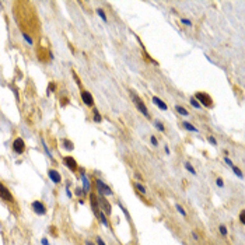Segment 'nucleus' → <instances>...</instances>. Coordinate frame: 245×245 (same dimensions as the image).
I'll list each match as a JSON object with an SVG mask.
<instances>
[{"label":"nucleus","mask_w":245,"mask_h":245,"mask_svg":"<svg viewBox=\"0 0 245 245\" xmlns=\"http://www.w3.org/2000/svg\"><path fill=\"white\" fill-rule=\"evenodd\" d=\"M164 150H165V153L169 155V149H168V146H165V147H164Z\"/></svg>","instance_id":"nucleus-38"},{"label":"nucleus","mask_w":245,"mask_h":245,"mask_svg":"<svg viewBox=\"0 0 245 245\" xmlns=\"http://www.w3.org/2000/svg\"><path fill=\"white\" fill-rule=\"evenodd\" d=\"M185 168L188 169V171L191 172V174L196 175V171H195V168H193V167H192V165H191V164H189V163H186V164H185Z\"/></svg>","instance_id":"nucleus-22"},{"label":"nucleus","mask_w":245,"mask_h":245,"mask_svg":"<svg viewBox=\"0 0 245 245\" xmlns=\"http://www.w3.org/2000/svg\"><path fill=\"white\" fill-rule=\"evenodd\" d=\"M219 230H220V233H221V235H224V237L227 235V228H225L224 225H220Z\"/></svg>","instance_id":"nucleus-27"},{"label":"nucleus","mask_w":245,"mask_h":245,"mask_svg":"<svg viewBox=\"0 0 245 245\" xmlns=\"http://www.w3.org/2000/svg\"><path fill=\"white\" fill-rule=\"evenodd\" d=\"M81 99H83V102H84L87 107H93V105H94V98H93V95H91L88 91H81Z\"/></svg>","instance_id":"nucleus-7"},{"label":"nucleus","mask_w":245,"mask_h":245,"mask_svg":"<svg viewBox=\"0 0 245 245\" xmlns=\"http://www.w3.org/2000/svg\"><path fill=\"white\" fill-rule=\"evenodd\" d=\"M175 111H177L178 113H181V115H183V116H189V112H188V111H186L183 107H179V105H177V107H175Z\"/></svg>","instance_id":"nucleus-16"},{"label":"nucleus","mask_w":245,"mask_h":245,"mask_svg":"<svg viewBox=\"0 0 245 245\" xmlns=\"http://www.w3.org/2000/svg\"><path fill=\"white\" fill-rule=\"evenodd\" d=\"M153 102H154V104L157 105V107L160 108L161 111H167V108H168L165 102H164L161 98H158V97H153Z\"/></svg>","instance_id":"nucleus-13"},{"label":"nucleus","mask_w":245,"mask_h":245,"mask_svg":"<svg viewBox=\"0 0 245 245\" xmlns=\"http://www.w3.org/2000/svg\"><path fill=\"white\" fill-rule=\"evenodd\" d=\"M216 183H217V186H219V188H223V185H224V183H223V181H221V178H217Z\"/></svg>","instance_id":"nucleus-32"},{"label":"nucleus","mask_w":245,"mask_h":245,"mask_svg":"<svg viewBox=\"0 0 245 245\" xmlns=\"http://www.w3.org/2000/svg\"><path fill=\"white\" fill-rule=\"evenodd\" d=\"M207 140L210 141V144H213V146H217V140L213 137V136H209V137H207Z\"/></svg>","instance_id":"nucleus-29"},{"label":"nucleus","mask_w":245,"mask_h":245,"mask_svg":"<svg viewBox=\"0 0 245 245\" xmlns=\"http://www.w3.org/2000/svg\"><path fill=\"white\" fill-rule=\"evenodd\" d=\"M182 126L185 127L186 130H189V132H195V133H197V127H195L192 123H189V122H186V121H183L182 122Z\"/></svg>","instance_id":"nucleus-14"},{"label":"nucleus","mask_w":245,"mask_h":245,"mask_svg":"<svg viewBox=\"0 0 245 245\" xmlns=\"http://www.w3.org/2000/svg\"><path fill=\"white\" fill-rule=\"evenodd\" d=\"M97 245H105V242L98 237V238H97Z\"/></svg>","instance_id":"nucleus-33"},{"label":"nucleus","mask_w":245,"mask_h":245,"mask_svg":"<svg viewBox=\"0 0 245 245\" xmlns=\"http://www.w3.org/2000/svg\"><path fill=\"white\" fill-rule=\"evenodd\" d=\"M63 144H65V149H66V150H69V151H72V150L74 149L73 143H72L70 140H65V141H63Z\"/></svg>","instance_id":"nucleus-18"},{"label":"nucleus","mask_w":245,"mask_h":245,"mask_svg":"<svg viewBox=\"0 0 245 245\" xmlns=\"http://www.w3.org/2000/svg\"><path fill=\"white\" fill-rule=\"evenodd\" d=\"M94 211V214H95L97 216V219L99 220V221L102 223V224L105 225V227H108V225H109V223H108V220H107V216H105L104 214V211H101V209H95V210H93Z\"/></svg>","instance_id":"nucleus-10"},{"label":"nucleus","mask_w":245,"mask_h":245,"mask_svg":"<svg viewBox=\"0 0 245 245\" xmlns=\"http://www.w3.org/2000/svg\"><path fill=\"white\" fill-rule=\"evenodd\" d=\"M135 188L137 189V191L140 192V193H146V188H144V186L141 185V183H139V182H135Z\"/></svg>","instance_id":"nucleus-19"},{"label":"nucleus","mask_w":245,"mask_h":245,"mask_svg":"<svg viewBox=\"0 0 245 245\" xmlns=\"http://www.w3.org/2000/svg\"><path fill=\"white\" fill-rule=\"evenodd\" d=\"M0 197H2L3 200H6V202H13L12 192H10L9 189H7L2 182H0Z\"/></svg>","instance_id":"nucleus-6"},{"label":"nucleus","mask_w":245,"mask_h":245,"mask_svg":"<svg viewBox=\"0 0 245 245\" xmlns=\"http://www.w3.org/2000/svg\"><path fill=\"white\" fill-rule=\"evenodd\" d=\"M224 161H225V163H227V164H228V165H230V167L233 165V161H231V160H230V158H228V157H225V158H224Z\"/></svg>","instance_id":"nucleus-34"},{"label":"nucleus","mask_w":245,"mask_h":245,"mask_svg":"<svg viewBox=\"0 0 245 245\" xmlns=\"http://www.w3.org/2000/svg\"><path fill=\"white\" fill-rule=\"evenodd\" d=\"M193 98L199 102L200 107H206V108H211V107H213V99H211V97L207 93H202V91H199V93L195 94Z\"/></svg>","instance_id":"nucleus-2"},{"label":"nucleus","mask_w":245,"mask_h":245,"mask_svg":"<svg viewBox=\"0 0 245 245\" xmlns=\"http://www.w3.org/2000/svg\"><path fill=\"white\" fill-rule=\"evenodd\" d=\"M150 140H151V144H153V146H157V144H158V141H157V139H155V136H151V137H150Z\"/></svg>","instance_id":"nucleus-31"},{"label":"nucleus","mask_w":245,"mask_h":245,"mask_svg":"<svg viewBox=\"0 0 245 245\" xmlns=\"http://www.w3.org/2000/svg\"><path fill=\"white\" fill-rule=\"evenodd\" d=\"M86 245H95V244H93L91 241H87V242H86Z\"/></svg>","instance_id":"nucleus-39"},{"label":"nucleus","mask_w":245,"mask_h":245,"mask_svg":"<svg viewBox=\"0 0 245 245\" xmlns=\"http://www.w3.org/2000/svg\"><path fill=\"white\" fill-rule=\"evenodd\" d=\"M97 14L102 18V21H107V16H105V12L102 9H97Z\"/></svg>","instance_id":"nucleus-20"},{"label":"nucleus","mask_w":245,"mask_h":245,"mask_svg":"<svg viewBox=\"0 0 245 245\" xmlns=\"http://www.w3.org/2000/svg\"><path fill=\"white\" fill-rule=\"evenodd\" d=\"M95 185H97V189H98L99 195H102V196H111V195L113 193L112 189H111L107 183L102 182L99 178H97V179H95Z\"/></svg>","instance_id":"nucleus-3"},{"label":"nucleus","mask_w":245,"mask_h":245,"mask_svg":"<svg viewBox=\"0 0 245 245\" xmlns=\"http://www.w3.org/2000/svg\"><path fill=\"white\" fill-rule=\"evenodd\" d=\"M177 210H178V211H179V213H181V214H182V216H183V217H185V216H186V211H185V210H183V207H182V206H179V205H177Z\"/></svg>","instance_id":"nucleus-26"},{"label":"nucleus","mask_w":245,"mask_h":245,"mask_svg":"<svg viewBox=\"0 0 245 245\" xmlns=\"http://www.w3.org/2000/svg\"><path fill=\"white\" fill-rule=\"evenodd\" d=\"M97 199H98V206H99V209H101V211H104V214L109 216V214L112 213L109 202H108V200L105 199V196H102V195H99V197H97Z\"/></svg>","instance_id":"nucleus-4"},{"label":"nucleus","mask_w":245,"mask_h":245,"mask_svg":"<svg viewBox=\"0 0 245 245\" xmlns=\"http://www.w3.org/2000/svg\"><path fill=\"white\" fill-rule=\"evenodd\" d=\"M80 172H81V179H83V183H84V188H83V191H84L86 193H88V192H90V188H91L90 181H88V178L86 177L84 169H80Z\"/></svg>","instance_id":"nucleus-11"},{"label":"nucleus","mask_w":245,"mask_h":245,"mask_svg":"<svg viewBox=\"0 0 245 245\" xmlns=\"http://www.w3.org/2000/svg\"><path fill=\"white\" fill-rule=\"evenodd\" d=\"M189 101H191V104H192V105H193V107H195V108H200V104H199V102H197V101H196V99H195V98H193V97H192V98H191V99H189Z\"/></svg>","instance_id":"nucleus-24"},{"label":"nucleus","mask_w":245,"mask_h":245,"mask_svg":"<svg viewBox=\"0 0 245 245\" xmlns=\"http://www.w3.org/2000/svg\"><path fill=\"white\" fill-rule=\"evenodd\" d=\"M231 169H233V171L235 172V174H237V177H238V178H242V177H244V175H242V171L238 168V167H235V165H234V164H233V165H231Z\"/></svg>","instance_id":"nucleus-17"},{"label":"nucleus","mask_w":245,"mask_h":245,"mask_svg":"<svg viewBox=\"0 0 245 245\" xmlns=\"http://www.w3.org/2000/svg\"><path fill=\"white\" fill-rule=\"evenodd\" d=\"M76 195H79V196H81V195H83V191H81V189H80V188H77V189H76Z\"/></svg>","instance_id":"nucleus-35"},{"label":"nucleus","mask_w":245,"mask_h":245,"mask_svg":"<svg viewBox=\"0 0 245 245\" xmlns=\"http://www.w3.org/2000/svg\"><path fill=\"white\" fill-rule=\"evenodd\" d=\"M42 245H49V244H48V239H46V238L42 239Z\"/></svg>","instance_id":"nucleus-37"},{"label":"nucleus","mask_w":245,"mask_h":245,"mask_svg":"<svg viewBox=\"0 0 245 245\" xmlns=\"http://www.w3.org/2000/svg\"><path fill=\"white\" fill-rule=\"evenodd\" d=\"M93 113H94V122H97V123H101V122H102V116L99 115V112H98V109H97V108H94Z\"/></svg>","instance_id":"nucleus-15"},{"label":"nucleus","mask_w":245,"mask_h":245,"mask_svg":"<svg viewBox=\"0 0 245 245\" xmlns=\"http://www.w3.org/2000/svg\"><path fill=\"white\" fill-rule=\"evenodd\" d=\"M65 164L69 167V169L70 171H77V168H79V165H77L76 160H74L73 157H70V155H67V157H65Z\"/></svg>","instance_id":"nucleus-9"},{"label":"nucleus","mask_w":245,"mask_h":245,"mask_svg":"<svg viewBox=\"0 0 245 245\" xmlns=\"http://www.w3.org/2000/svg\"><path fill=\"white\" fill-rule=\"evenodd\" d=\"M32 209H34V211L37 214H39V216H44V214L46 213L45 206H44L41 202H38V200H35V202L32 203Z\"/></svg>","instance_id":"nucleus-8"},{"label":"nucleus","mask_w":245,"mask_h":245,"mask_svg":"<svg viewBox=\"0 0 245 245\" xmlns=\"http://www.w3.org/2000/svg\"><path fill=\"white\" fill-rule=\"evenodd\" d=\"M53 87H55V84H53V83H51V84H49V91H53L55 90Z\"/></svg>","instance_id":"nucleus-36"},{"label":"nucleus","mask_w":245,"mask_h":245,"mask_svg":"<svg viewBox=\"0 0 245 245\" xmlns=\"http://www.w3.org/2000/svg\"><path fill=\"white\" fill-rule=\"evenodd\" d=\"M154 126L157 127V129L160 130V132H164V130H165V127H164V125L161 123L160 121H155V122H154Z\"/></svg>","instance_id":"nucleus-21"},{"label":"nucleus","mask_w":245,"mask_h":245,"mask_svg":"<svg viewBox=\"0 0 245 245\" xmlns=\"http://www.w3.org/2000/svg\"><path fill=\"white\" fill-rule=\"evenodd\" d=\"M239 221H241V224H245V210L239 213Z\"/></svg>","instance_id":"nucleus-25"},{"label":"nucleus","mask_w":245,"mask_h":245,"mask_svg":"<svg viewBox=\"0 0 245 245\" xmlns=\"http://www.w3.org/2000/svg\"><path fill=\"white\" fill-rule=\"evenodd\" d=\"M13 150H14L17 154H23V153L25 151V141L21 137H17L13 141Z\"/></svg>","instance_id":"nucleus-5"},{"label":"nucleus","mask_w":245,"mask_h":245,"mask_svg":"<svg viewBox=\"0 0 245 245\" xmlns=\"http://www.w3.org/2000/svg\"><path fill=\"white\" fill-rule=\"evenodd\" d=\"M130 95H132V101L135 102V105H136V108H137L139 111H140V113L141 115H144L147 119H150V113H149V109H147V107H146V104H144L143 101H141V98L137 95L136 93H130Z\"/></svg>","instance_id":"nucleus-1"},{"label":"nucleus","mask_w":245,"mask_h":245,"mask_svg":"<svg viewBox=\"0 0 245 245\" xmlns=\"http://www.w3.org/2000/svg\"><path fill=\"white\" fill-rule=\"evenodd\" d=\"M119 207H121V209H122V211H123V213H125V216H126V217H127V219H130V216H129V213H127V210H126V209H125V207H123V206H122V203H119Z\"/></svg>","instance_id":"nucleus-30"},{"label":"nucleus","mask_w":245,"mask_h":245,"mask_svg":"<svg viewBox=\"0 0 245 245\" xmlns=\"http://www.w3.org/2000/svg\"><path fill=\"white\" fill-rule=\"evenodd\" d=\"M48 175H49V178H51V179L55 183H59L60 181H62V177H60V174H59L58 171H55V169H49Z\"/></svg>","instance_id":"nucleus-12"},{"label":"nucleus","mask_w":245,"mask_h":245,"mask_svg":"<svg viewBox=\"0 0 245 245\" xmlns=\"http://www.w3.org/2000/svg\"><path fill=\"white\" fill-rule=\"evenodd\" d=\"M181 23H182L183 25H186V27H192V21L188 20V18H182V20H181Z\"/></svg>","instance_id":"nucleus-23"},{"label":"nucleus","mask_w":245,"mask_h":245,"mask_svg":"<svg viewBox=\"0 0 245 245\" xmlns=\"http://www.w3.org/2000/svg\"><path fill=\"white\" fill-rule=\"evenodd\" d=\"M23 38H24V39H25V41H27V42L30 44V45H32V39H31V38L28 37V35L25 34V32H23Z\"/></svg>","instance_id":"nucleus-28"}]
</instances>
